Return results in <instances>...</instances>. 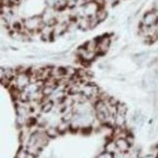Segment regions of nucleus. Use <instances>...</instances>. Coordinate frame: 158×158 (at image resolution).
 <instances>
[{"label": "nucleus", "instance_id": "1", "mask_svg": "<svg viewBox=\"0 0 158 158\" xmlns=\"http://www.w3.org/2000/svg\"><path fill=\"white\" fill-rule=\"evenodd\" d=\"M31 82L30 81V75L29 72H24V73H18L17 76L14 79V86L18 88L19 90L23 91L27 87Z\"/></svg>", "mask_w": 158, "mask_h": 158}, {"label": "nucleus", "instance_id": "2", "mask_svg": "<svg viewBox=\"0 0 158 158\" xmlns=\"http://www.w3.org/2000/svg\"><path fill=\"white\" fill-rule=\"evenodd\" d=\"M158 23V11L157 10H150L147 11L142 19V25L150 28L157 25Z\"/></svg>", "mask_w": 158, "mask_h": 158}, {"label": "nucleus", "instance_id": "3", "mask_svg": "<svg viewBox=\"0 0 158 158\" xmlns=\"http://www.w3.org/2000/svg\"><path fill=\"white\" fill-rule=\"evenodd\" d=\"M44 20L42 18L40 17H32L29 19H26L25 20V26L26 29H29L30 31H34V30H38L39 28L43 26Z\"/></svg>", "mask_w": 158, "mask_h": 158}, {"label": "nucleus", "instance_id": "4", "mask_svg": "<svg viewBox=\"0 0 158 158\" xmlns=\"http://www.w3.org/2000/svg\"><path fill=\"white\" fill-rule=\"evenodd\" d=\"M99 10H100V5L98 2H95V1L87 2L83 6V14H84V16H86V18L96 17Z\"/></svg>", "mask_w": 158, "mask_h": 158}, {"label": "nucleus", "instance_id": "5", "mask_svg": "<svg viewBox=\"0 0 158 158\" xmlns=\"http://www.w3.org/2000/svg\"><path fill=\"white\" fill-rule=\"evenodd\" d=\"M116 147H117V150L123 153H128L131 149V143L128 142L126 138H118L115 140Z\"/></svg>", "mask_w": 158, "mask_h": 158}, {"label": "nucleus", "instance_id": "6", "mask_svg": "<svg viewBox=\"0 0 158 158\" xmlns=\"http://www.w3.org/2000/svg\"><path fill=\"white\" fill-rule=\"evenodd\" d=\"M113 121H114V126L116 127H123L125 125V115L120 114H116L113 116Z\"/></svg>", "mask_w": 158, "mask_h": 158}, {"label": "nucleus", "instance_id": "7", "mask_svg": "<svg viewBox=\"0 0 158 158\" xmlns=\"http://www.w3.org/2000/svg\"><path fill=\"white\" fill-rule=\"evenodd\" d=\"M46 135L49 137V139H54V138H56V137H58L60 135V132H59V130L57 127H49L48 128L46 131H45Z\"/></svg>", "mask_w": 158, "mask_h": 158}, {"label": "nucleus", "instance_id": "8", "mask_svg": "<svg viewBox=\"0 0 158 158\" xmlns=\"http://www.w3.org/2000/svg\"><path fill=\"white\" fill-rule=\"evenodd\" d=\"M106 150L108 152H111V153H115L116 152V149H117V147H116V143L115 141H108L106 143V147H105Z\"/></svg>", "mask_w": 158, "mask_h": 158}, {"label": "nucleus", "instance_id": "9", "mask_svg": "<svg viewBox=\"0 0 158 158\" xmlns=\"http://www.w3.org/2000/svg\"><path fill=\"white\" fill-rule=\"evenodd\" d=\"M53 107H54L53 101L44 102L42 104V107H41V112H42V113H49L50 111H52Z\"/></svg>", "mask_w": 158, "mask_h": 158}, {"label": "nucleus", "instance_id": "10", "mask_svg": "<svg viewBox=\"0 0 158 158\" xmlns=\"http://www.w3.org/2000/svg\"><path fill=\"white\" fill-rule=\"evenodd\" d=\"M57 128L59 130L60 134H64V133H65L67 131L68 129H70V124H68V122H65L64 120H61V122L58 125Z\"/></svg>", "mask_w": 158, "mask_h": 158}, {"label": "nucleus", "instance_id": "11", "mask_svg": "<svg viewBox=\"0 0 158 158\" xmlns=\"http://www.w3.org/2000/svg\"><path fill=\"white\" fill-rule=\"evenodd\" d=\"M116 110H117V114H120L123 115H126L127 111H128L127 106L124 104V103H121V102H119L117 106H116Z\"/></svg>", "mask_w": 158, "mask_h": 158}, {"label": "nucleus", "instance_id": "12", "mask_svg": "<svg viewBox=\"0 0 158 158\" xmlns=\"http://www.w3.org/2000/svg\"><path fill=\"white\" fill-rule=\"evenodd\" d=\"M97 158H114V154L111 153V152H106V150H105V152H101V153L97 156Z\"/></svg>", "mask_w": 158, "mask_h": 158}, {"label": "nucleus", "instance_id": "13", "mask_svg": "<svg viewBox=\"0 0 158 158\" xmlns=\"http://www.w3.org/2000/svg\"><path fill=\"white\" fill-rule=\"evenodd\" d=\"M27 153H29L27 149H20L16 155V158H25Z\"/></svg>", "mask_w": 158, "mask_h": 158}, {"label": "nucleus", "instance_id": "14", "mask_svg": "<svg viewBox=\"0 0 158 158\" xmlns=\"http://www.w3.org/2000/svg\"><path fill=\"white\" fill-rule=\"evenodd\" d=\"M105 1L107 3V4H109V5H114V4H116L117 3L119 0H105Z\"/></svg>", "mask_w": 158, "mask_h": 158}, {"label": "nucleus", "instance_id": "15", "mask_svg": "<svg viewBox=\"0 0 158 158\" xmlns=\"http://www.w3.org/2000/svg\"><path fill=\"white\" fill-rule=\"evenodd\" d=\"M35 156H36V155H34V154H32V153L29 152V153H27V155H26V157H25V158H35Z\"/></svg>", "mask_w": 158, "mask_h": 158}, {"label": "nucleus", "instance_id": "16", "mask_svg": "<svg viewBox=\"0 0 158 158\" xmlns=\"http://www.w3.org/2000/svg\"><path fill=\"white\" fill-rule=\"evenodd\" d=\"M75 1H83V0H75Z\"/></svg>", "mask_w": 158, "mask_h": 158}, {"label": "nucleus", "instance_id": "17", "mask_svg": "<svg viewBox=\"0 0 158 158\" xmlns=\"http://www.w3.org/2000/svg\"><path fill=\"white\" fill-rule=\"evenodd\" d=\"M155 157H156V158H158V153L156 154V156H155Z\"/></svg>", "mask_w": 158, "mask_h": 158}]
</instances>
